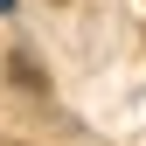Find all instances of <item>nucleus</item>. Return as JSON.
Returning <instances> with one entry per match:
<instances>
[{"instance_id": "nucleus-1", "label": "nucleus", "mask_w": 146, "mask_h": 146, "mask_svg": "<svg viewBox=\"0 0 146 146\" xmlns=\"http://www.w3.org/2000/svg\"><path fill=\"white\" fill-rule=\"evenodd\" d=\"M0 7H14V0H0Z\"/></svg>"}]
</instances>
